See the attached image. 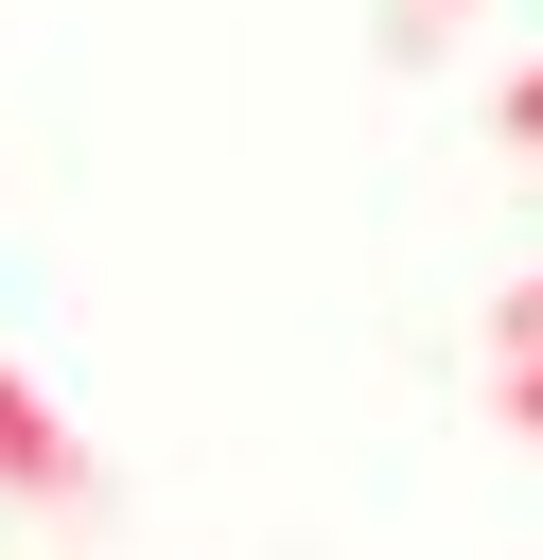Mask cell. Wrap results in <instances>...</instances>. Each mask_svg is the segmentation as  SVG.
Wrapping results in <instances>:
<instances>
[]
</instances>
